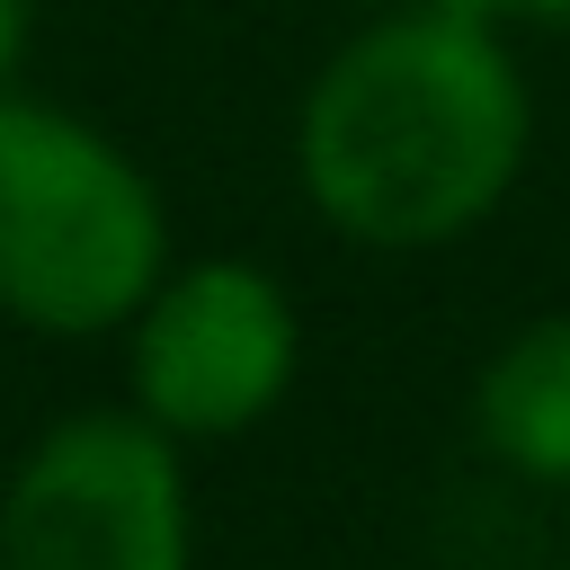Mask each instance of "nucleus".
Here are the masks:
<instances>
[{
	"label": "nucleus",
	"instance_id": "f257e3e1",
	"mask_svg": "<svg viewBox=\"0 0 570 570\" xmlns=\"http://www.w3.org/2000/svg\"><path fill=\"white\" fill-rule=\"evenodd\" d=\"M534 151L508 36L454 0L374 9L303 89L294 178L356 249H445L481 232Z\"/></svg>",
	"mask_w": 570,
	"mask_h": 570
},
{
	"label": "nucleus",
	"instance_id": "f03ea898",
	"mask_svg": "<svg viewBox=\"0 0 570 570\" xmlns=\"http://www.w3.org/2000/svg\"><path fill=\"white\" fill-rule=\"evenodd\" d=\"M169 267L151 169L89 116L0 89V312L36 338H107Z\"/></svg>",
	"mask_w": 570,
	"mask_h": 570
},
{
	"label": "nucleus",
	"instance_id": "7ed1b4c3",
	"mask_svg": "<svg viewBox=\"0 0 570 570\" xmlns=\"http://www.w3.org/2000/svg\"><path fill=\"white\" fill-rule=\"evenodd\" d=\"M187 445L125 410H62L0 490V570H187Z\"/></svg>",
	"mask_w": 570,
	"mask_h": 570
},
{
	"label": "nucleus",
	"instance_id": "20e7f679",
	"mask_svg": "<svg viewBox=\"0 0 570 570\" xmlns=\"http://www.w3.org/2000/svg\"><path fill=\"white\" fill-rule=\"evenodd\" d=\"M116 338H125V401L178 445L249 436L294 392V365H303L294 294L232 249L160 267V285L134 303Z\"/></svg>",
	"mask_w": 570,
	"mask_h": 570
},
{
	"label": "nucleus",
	"instance_id": "39448f33",
	"mask_svg": "<svg viewBox=\"0 0 570 570\" xmlns=\"http://www.w3.org/2000/svg\"><path fill=\"white\" fill-rule=\"evenodd\" d=\"M472 445L517 481L570 490V312H543L481 356Z\"/></svg>",
	"mask_w": 570,
	"mask_h": 570
},
{
	"label": "nucleus",
	"instance_id": "423d86ee",
	"mask_svg": "<svg viewBox=\"0 0 570 570\" xmlns=\"http://www.w3.org/2000/svg\"><path fill=\"white\" fill-rule=\"evenodd\" d=\"M454 9L490 18L499 36H517V27H570V0H454Z\"/></svg>",
	"mask_w": 570,
	"mask_h": 570
},
{
	"label": "nucleus",
	"instance_id": "0eeeda50",
	"mask_svg": "<svg viewBox=\"0 0 570 570\" xmlns=\"http://www.w3.org/2000/svg\"><path fill=\"white\" fill-rule=\"evenodd\" d=\"M27 36H36V0H0V89H9L18 62H27Z\"/></svg>",
	"mask_w": 570,
	"mask_h": 570
},
{
	"label": "nucleus",
	"instance_id": "6e6552de",
	"mask_svg": "<svg viewBox=\"0 0 570 570\" xmlns=\"http://www.w3.org/2000/svg\"><path fill=\"white\" fill-rule=\"evenodd\" d=\"M525 570H561V561H525Z\"/></svg>",
	"mask_w": 570,
	"mask_h": 570
},
{
	"label": "nucleus",
	"instance_id": "1a4fd4ad",
	"mask_svg": "<svg viewBox=\"0 0 570 570\" xmlns=\"http://www.w3.org/2000/svg\"><path fill=\"white\" fill-rule=\"evenodd\" d=\"M374 9H392V0H374Z\"/></svg>",
	"mask_w": 570,
	"mask_h": 570
}]
</instances>
